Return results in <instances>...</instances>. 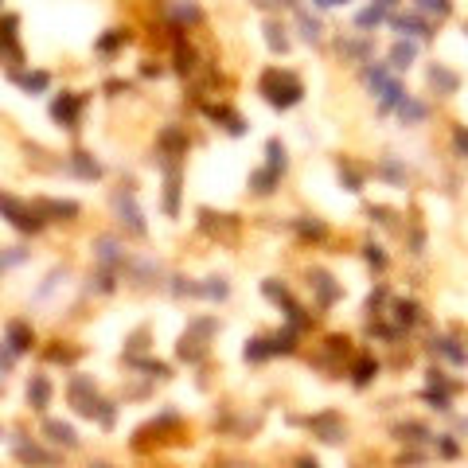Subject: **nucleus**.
I'll list each match as a JSON object with an SVG mask.
<instances>
[{
    "mask_svg": "<svg viewBox=\"0 0 468 468\" xmlns=\"http://www.w3.org/2000/svg\"><path fill=\"white\" fill-rule=\"evenodd\" d=\"M258 90L265 94V102H270L273 110H292V106L305 98V82L292 71H281V66H270V71L262 74V82H258Z\"/></svg>",
    "mask_w": 468,
    "mask_h": 468,
    "instance_id": "f257e3e1",
    "label": "nucleus"
},
{
    "mask_svg": "<svg viewBox=\"0 0 468 468\" xmlns=\"http://www.w3.org/2000/svg\"><path fill=\"white\" fill-rule=\"evenodd\" d=\"M0 211L8 215V223H12L16 230H28V234H36V230H44V227H47V219L39 215V207H28V203H20L16 195H0Z\"/></svg>",
    "mask_w": 468,
    "mask_h": 468,
    "instance_id": "f03ea898",
    "label": "nucleus"
},
{
    "mask_svg": "<svg viewBox=\"0 0 468 468\" xmlns=\"http://www.w3.org/2000/svg\"><path fill=\"white\" fill-rule=\"evenodd\" d=\"M387 20H390V28L406 39H433V20H425L414 8H410V12H390Z\"/></svg>",
    "mask_w": 468,
    "mask_h": 468,
    "instance_id": "7ed1b4c3",
    "label": "nucleus"
},
{
    "mask_svg": "<svg viewBox=\"0 0 468 468\" xmlns=\"http://www.w3.org/2000/svg\"><path fill=\"white\" fill-rule=\"evenodd\" d=\"M78 113H82V98L78 94H58L55 102H51V117L58 125H66V129H78Z\"/></svg>",
    "mask_w": 468,
    "mask_h": 468,
    "instance_id": "20e7f679",
    "label": "nucleus"
},
{
    "mask_svg": "<svg viewBox=\"0 0 468 468\" xmlns=\"http://www.w3.org/2000/svg\"><path fill=\"white\" fill-rule=\"evenodd\" d=\"M117 215H121V227L129 230V234H145L148 227H145V219H141V207L133 203V195H117Z\"/></svg>",
    "mask_w": 468,
    "mask_h": 468,
    "instance_id": "39448f33",
    "label": "nucleus"
},
{
    "mask_svg": "<svg viewBox=\"0 0 468 468\" xmlns=\"http://www.w3.org/2000/svg\"><path fill=\"white\" fill-rule=\"evenodd\" d=\"M429 86L437 90V94H457V90H461V74L449 71L445 63H433L429 66Z\"/></svg>",
    "mask_w": 468,
    "mask_h": 468,
    "instance_id": "423d86ee",
    "label": "nucleus"
},
{
    "mask_svg": "<svg viewBox=\"0 0 468 468\" xmlns=\"http://www.w3.org/2000/svg\"><path fill=\"white\" fill-rule=\"evenodd\" d=\"M94 258L106 265V270H113V265L125 258V250H121V242H117V238H110V234H102V238H94Z\"/></svg>",
    "mask_w": 468,
    "mask_h": 468,
    "instance_id": "0eeeda50",
    "label": "nucleus"
},
{
    "mask_svg": "<svg viewBox=\"0 0 468 468\" xmlns=\"http://www.w3.org/2000/svg\"><path fill=\"white\" fill-rule=\"evenodd\" d=\"M390 71H410V66H414V58H417V44H414V39H398V44L395 47H390Z\"/></svg>",
    "mask_w": 468,
    "mask_h": 468,
    "instance_id": "6e6552de",
    "label": "nucleus"
},
{
    "mask_svg": "<svg viewBox=\"0 0 468 468\" xmlns=\"http://www.w3.org/2000/svg\"><path fill=\"white\" fill-rule=\"evenodd\" d=\"M433 351H437V355H445L453 367H464V363H468V347H461L453 336H433Z\"/></svg>",
    "mask_w": 468,
    "mask_h": 468,
    "instance_id": "1a4fd4ad",
    "label": "nucleus"
},
{
    "mask_svg": "<svg viewBox=\"0 0 468 468\" xmlns=\"http://www.w3.org/2000/svg\"><path fill=\"white\" fill-rule=\"evenodd\" d=\"M28 402H31V410H47V402H51V382H47V375H31Z\"/></svg>",
    "mask_w": 468,
    "mask_h": 468,
    "instance_id": "9d476101",
    "label": "nucleus"
},
{
    "mask_svg": "<svg viewBox=\"0 0 468 468\" xmlns=\"http://www.w3.org/2000/svg\"><path fill=\"white\" fill-rule=\"evenodd\" d=\"M387 8H379V4H367V8H359L355 12V28L359 31H375L379 28V24H387Z\"/></svg>",
    "mask_w": 468,
    "mask_h": 468,
    "instance_id": "9b49d317",
    "label": "nucleus"
},
{
    "mask_svg": "<svg viewBox=\"0 0 468 468\" xmlns=\"http://www.w3.org/2000/svg\"><path fill=\"white\" fill-rule=\"evenodd\" d=\"M414 12H422L425 20H429V16L449 20V16H453V0H414Z\"/></svg>",
    "mask_w": 468,
    "mask_h": 468,
    "instance_id": "f8f14e48",
    "label": "nucleus"
},
{
    "mask_svg": "<svg viewBox=\"0 0 468 468\" xmlns=\"http://www.w3.org/2000/svg\"><path fill=\"white\" fill-rule=\"evenodd\" d=\"M71 168L78 172L82 180H98V176H102V164H98L90 153H71Z\"/></svg>",
    "mask_w": 468,
    "mask_h": 468,
    "instance_id": "ddd939ff",
    "label": "nucleus"
},
{
    "mask_svg": "<svg viewBox=\"0 0 468 468\" xmlns=\"http://www.w3.org/2000/svg\"><path fill=\"white\" fill-rule=\"evenodd\" d=\"M44 429L51 433V441H55V445H63V449L78 445V433H74V425H66V422H47Z\"/></svg>",
    "mask_w": 468,
    "mask_h": 468,
    "instance_id": "4468645a",
    "label": "nucleus"
},
{
    "mask_svg": "<svg viewBox=\"0 0 468 468\" xmlns=\"http://www.w3.org/2000/svg\"><path fill=\"white\" fill-rule=\"evenodd\" d=\"M297 24H300V36H305L308 44H320V36H324V24L316 20L312 12H305V8H297Z\"/></svg>",
    "mask_w": 468,
    "mask_h": 468,
    "instance_id": "2eb2a0df",
    "label": "nucleus"
},
{
    "mask_svg": "<svg viewBox=\"0 0 468 468\" xmlns=\"http://www.w3.org/2000/svg\"><path fill=\"white\" fill-rule=\"evenodd\" d=\"M398 117H402V125H422L425 117H429V110H425V102H417V98L406 94V102L398 106Z\"/></svg>",
    "mask_w": 468,
    "mask_h": 468,
    "instance_id": "dca6fc26",
    "label": "nucleus"
},
{
    "mask_svg": "<svg viewBox=\"0 0 468 468\" xmlns=\"http://www.w3.org/2000/svg\"><path fill=\"white\" fill-rule=\"evenodd\" d=\"M31 344H36V336H31L28 328H24L20 320L8 324V347H12V355H20V351H28Z\"/></svg>",
    "mask_w": 468,
    "mask_h": 468,
    "instance_id": "f3484780",
    "label": "nucleus"
},
{
    "mask_svg": "<svg viewBox=\"0 0 468 468\" xmlns=\"http://www.w3.org/2000/svg\"><path fill=\"white\" fill-rule=\"evenodd\" d=\"M39 215H44V219H47V215H55V219L58 223H71L74 219V215H78V203H58V199H44V203H39Z\"/></svg>",
    "mask_w": 468,
    "mask_h": 468,
    "instance_id": "a211bd4d",
    "label": "nucleus"
},
{
    "mask_svg": "<svg viewBox=\"0 0 468 468\" xmlns=\"http://www.w3.org/2000/svg\"><path fill=\"white\" fill-rule=\"evenodd\" d=\"M281 183V172H273V168H258L254 172V180H250V188H254V195H270L273 188Z\"/></svg>",
    "mask_w": 468,
    "mask_h": 468,
    "instance_id": "6ab92c4d",
    "label": "nucleus"
},
{
    "mask_svg": "<svg viewBox=\"0 0 468 468\" xmlns=\"http://www.w3.org/2000/svg\"><path fill=\"white\" fill-rule=\"evenodd\" d=\"M265 44H270V51H289V36L281 20H265Z\"/></svg>",
    "mask_w": 468,
    "mask_h": 468,
    "instance_id": "aec40b11",
    "label": "nucleus"
},
{
    "mask_svg": "<svg viewBox=\"0 0 468 468\" xmlns=\"http://www.w3.org/2000/svg\"><path fill=\"white\" fill-rule=\"evenodd\" d=\"M265 168H273V172H285L289 168V153H285L281 141H270V145H265Z\"/></svg>",
    "mask_w": 468,
    "mask_h": 468,
    "instance_id": "412c9836",
    "label": "nucleus"
},
{
    "mask_svg": "<svg viewBox=\"0 0 468 468\" xmlns=\"http://www.w3.org/2000/svg\"><path fill=\"white\" fill-rule=\"evenodd\" d=\"M375 375H379V363H375V359H367V355L355 359V367H351V382H355V387H367Z\"/></svg>",
    "mask_w": 468,
    "mask_h": 468,
    "instance_id": "4be33fe9",
    "label": "nucleus"
},
{
    "mask_svg": "<svg viewBox=\"0 0 468 468\" xmlns=\"http://www.w3.org/2000/svg\"><path fill=\"white\" fill-rule=\"evenodd\" d=\"M312 285L320 289V305H324V308H328L332 300L340 297V285H332V278H328L324 270H316V273H312Z\"/></svg>",
    "mask_w": 468,
    "mask_h": 468,
    "instance_id": "5701e85b",
    "label": "nucleus"
},
{
    "mask_svg": "<svg viewBox=\"0 0 468 468\" xmlns=\"http://www.w3.org/2000/svg\"><path fill=\"white\" fill-rule=\"evenodd\" d=\"M312 429H320V433H324V441H340V437H344V429L336 425V414H320V417H312Z\"/></svg>",
    "mask_w": 468,
    "mask_h": 468,
    "instance_id": "b1692460",
    "label": "nucleus"
},
{
    "mask_svg": "<svg viewBox=\"0 0 468 468\" xmlns=\"http://www.w3.org/2000/svg\"><path fill=\"white\" fill-rule=\"evenodd\" d=\"M417 316H422V308L414 305V300H395V320L410 328V324H417Z\"/></svg>",
    "mask_w": 468,
    "mask_h": 468,
    "instance_id": "393cba45",
    "label": "nucleus"
},
{
    "mask_svg": "<svg viewBox=\"0 0 468 468\" xmlns=\"http://www.w3.org/2000/svg\"><path fill=\"white\" fill-rule=\"evenodd\" d=\"M246 359H254V363H262V359H270V340L265 336H254V340H246V351H242Z\"/></svg>",
    "mask_w": 468,
    "mask_h": 468,
    "instance_id": "a878e982",
    "label": "nucleus"
},
{
    "mask_svg": "<svg viewBox=\"0 0 468 468\" xmlns=\"http://www.w3.org/2000/svg\"><path fill=\"white\" fill-rule=\"evenodd\" d=\"M12 78L20 82V86L28 90V94H31V90H47V86H51V78H47L44 71H36V74H12Z\"/></svg>",
    "mask_w": 468,
    "mask_h": 468,
    "instance_id": "bb28decb",
    "label": "nucleus"
},
{
    "mask_svg": "<svg viewBox=\"0 0 468 468\" xmlns=\"http://www.w3.org/2000/svg\"><path fill=\"white\" fill-rule=\"evenodd\" d=\"M199 289H203V297H211V300H227L230 297L227 278H207V285H199Z\"/></svg>",
    "mask_w": 468,
    "mask_h": 468,
    "instance_id": "cd10ccee",
    "label": "nucleus"
},
{
    "mask_svg": "<svg viewBox=\"0 0 468 468\" xmlns=\"http://www.w3.org/2000/svg\"><path fill=\"white\" fill-rule=\"evenodd\" d=\"M340 183H347V191H363V176L351 168V164H340Z\"/></svg>",
    "mask_w": 468,
    "mask_h": 468,
    "instance_id": "c85d7f7f",
    "label": "nucleus"
},
{
    "mask_svg": "<svg viewBox=\"0 0 468 468\" xmlns=\"http://www.w3.org/2000/svg\"><path fill=\"white\" fill-rule=\"evenodd\" d=\"M425 402H429L433 410H441V414H449V410H453V402H449L445 390H441V395H437V390H425Z\"/></svg>",
    "mask_w": 468,
    "mask_h": 468,
    "instance_id": "c756f323",
    "label": "nucleus"
},
{
    "mask_svg": "<svg viewBox=\"0 0 468 468\" xmlns=\"http://www.w3.org/2000/svg\"><path fill=\"white\" fill-rule=\"evenodd\" d=\"M297 230L305 234V238H324V223H320V219L308 223V215H305V223H297Z\"/></svg>",
    "mask_w": 468,
    "mask_h": 468,
    "instance_id": "7c9ffc66",
    "label": "nucleus"
},
{
    "mask_svg": "<svg viewBox=\"0 0 468 468\" xmlns=\"http://www.w3.org/2000/svg\"><path fill=\"white\" fill-rule=\"evenodd\" d=\"M382 176H387V180H395V183H406V172L398 168L395 161H382Z\"/></svg>",
    "mask_w": 468,
    "mask_h": 468,
    "instance_id": "2f4dec72",
    "label": "nucleus"
},
{
    "mask_svg": "<svg viewBox=\"0 0 468 468\" xmlns=\"http://www.w3.org/2000/svg\"><path fill=\"white\" fill-rule=\"evenodd\" d=\"M363 254H367V262L379 265V270L387 265V254H382V246H363Z\"/></svg>",
    "mask_w": 468,
    "mask_h": 468,
    "instance_id": "473e14b6",
    "label": "nucleus"
},
{
    "mask_svg": "<svg viewBox=\"0 0 468 468\" xmlns=\"http://www.w3.org/2000/svg\"><path fill=\"white\" fill-rule=\"evenodd\" d=\"M453 145H457V153H461V156H468V129H457L453 133Z\"/></svg>",
    "mask_w": 468,
    "mask_h": 468,
    "instance_id": "72a5a7b5",
    "label": "nucleus"
},
{
    "mask_svg": "<svg viewBox=\"0 0 468 468\" xmlns=\"http://www.w3.org/2000/svg\"><path fill=\"white\" fill-rule=\"evenodd\" d=\"M254 4H258V8H289L292 0H254Z\"/></svg>",
    "mask_w": 468,
    "mask_h": 468,
    "instance_id": "f704fd0d",
    "label": "nucleus"
},
{
    "mask_svg": "<svg viewBox=\"0 0 468 468\" xmlns=\"http://www.w3.org/2000/svg\"><path fill=\"white\" fill-rule=\"evenodd\" d=\"M371 4H379V8H387V12H398V0H371Z\"/></svg>",
    "mask_w": 468,
    "mask_h": 468,
    "instance_id": "c9c22d12",
    "label": "nucleus"
},
{
    "mask_svg": "<svg viewBox=\"0 0 468 468\" xmlns=\"http://www.w3.org/2000/svg\"><path fill=\"white\" fill-rule=\"evenodd\" d=\"M300 468H320V464H316V461H308V457H305V461H300Z\"/></svg>",
    "mask_w": 468,
    "mask_h": 468,
    "instance_id": "e433bc0d",
    "label": "nucleus"
},
{
    "mask_svg": "<svg viewBox=\"0 0 468 468\" xmlns=\"http://www.w3.org/2000/svg\"><path fill=\"white\" fill-rule=\"evenodd\" d=\"M90 468H113V464H106V461H98V464H90Z\"/></svg>",
    "mask_w": 468,
    "mask_h": 468,
    "instance_id": "4c0bfd02",
    "label": "nucleus"
},
{
    "mask_svg": "<svg viewBox=\"0 0 468 468\" xmlns=\"http://www.w3.org/2000/svg\"><path fill=\"white\" fill-rule=\"evenodd\" d=\"M464 36H468V20H464Z\"/></svg>",
    "mask_w": 468,
    "mask_h": 468,
    "instance_id": "58836bf2",
    "label": "nucleus"
},
{
    "mask_svg": "<svg viewBox=\"0 0 468 468\" xmlns=\"http://www.w3.org/2000/svg\"><path fill=\"white\" fill-rule=\"evenodd\" d=\"M0 4H4V0H0Z\"/></svg>",
    "mask_w": 468,
    "mask_h": 468,
    "instance_id": "ea45409f",
    "label": "nucleus"
}]
</instances>
